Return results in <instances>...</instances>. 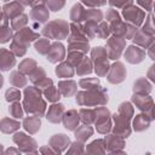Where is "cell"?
<instances>
[{"instance_id":"cell-1","label":"cell","mask_w":155,"mask_h":155,"mask_svg":"<svg viewBox=\"0 0 155 155\" xmlns=\"http://www.w3.org/2000/svg\"><path fill=\"white\" fill-rule=\"evenodd\" d=\"M24 109L27 113H33L36 116H41L46 109L45 102L41 99V92L39 87H27L24 91Z\"/></svg>"},{"instance_id":"cell-2","label":"cell","mask_w":155,"mask_h":155,"mask_svg":"<svg viewBox=\"0 0 155 155\" xmlns=\"http://www.w3.org/2000/svg\"><path fill=\"white\" fill-rule=\"evenodd\" d=\"M76 102L80 105H96L105 104L108 102V94L101 86L88 90V92H80L76 96Z\"/></svg>"},{"instance_id":"cell-3","label":"cell","mask_w":155,"mask_h":155,"mask_svg":"<svg viewBox=\"0 0 155 155\" xmlns=\"http://www.w3.org/2000/svg\"><path fill=\"white\" fill-rule=\"evenodd\" d=\"M68 24L63 21H59L58 23V28H57V21L50 23L48 25H46L44 28V34L48 38H52V39H64L67 35H68Z\"/></svg>"},{"instance_id":"cell-4","label":"cell","mask_w":155,"mask_h":155,"mask_svg":"<svg viewBox=\"0 0 155 155\" xmlns=\"http://www.w3.org/2000/svg\"><path fill=\"white\" fill-rule=\"evenodd\" d=\"M124 40L122 38H119V36H113L109 39L108 41V48L105 50L107 51V54L111 58V59H116L120 57L122 50H124Z\"/></svg>"},{"instance_id":"cell-5","label":"cell","mask_w":155,"mask_h":155,"mask_svg":"<svg viewBox=\"0 0 155 155\" xmlns=\"http://www.w3.org/2000/svg\"><path fill=\"white\" fill-rule=\"evenodd\" d=\"M124 16L128 22H132L136 25H139L144 19V12L134 6H127L124 8Z\"/></svg>"},{"instance_id":"cell-6","label":"cell","mask_w":155,"mask_h":155,"mask_svg":"<svg viewBox=\"0 0 155 155\" xmlns=\"http://www.w3.org/2000/svg\"><path fill=\"white\" fill-rule=\"evenodd\" d=\"M125 75H126V70H125L124 65L121 63H115L110 69L108 80L111 84H119L125 79Z\"/></svg>"},{"instance_id":"cell-7","label":"cell","mask_w":155,"mask_h":155,"mask_svg":"<svg viewBox=\"0 0 155 155\" xmlns=\"http://www.w3.org/2000/svg\"><path fill=\"white\" fill-rule=\"evenodd\" d=\"M64 57V47L61 44H53L51 45V48H48L47 52V59L52 63H56L58 61H62Z\"/></svg>"},{"instance_id":"cell-8","label":"cell","mask_w":155,"mask_h":155,"mask_svg":"<svg viewBox=\"0 0 155 155\" xmlns=\"http://www.w3.org/2000/svg\"><path fill=\"white\" fill-rule=\"evenodd\" d=\"M16 61L11 52L7 50H0V70H8L15 65Z\"/></svg>"},{"instance_id":"cell-9","label":"cell","mask_w":155,"mask_h":155,"mask_svg":"<svg viewBox=\"0 0 155 155\" xmlns=\"http://www.w3.org/2000/svg\"><path fill=\"white\" fill-rule=\"evenodd\" d=\"M143 56H144V51L136 46H130L125 52V57L130 63H139L143 59Z\"/></svg>"},{"instance_id":"cell-10","label":"cell","mask_w":155,"mask_h":155,"mask_svg":"<svg viewBox=\"0 0 155 155\" xmlns=\"http://www.w3.org/2000/svg\"><path fill=\"white\" fill-rule=\"evenodd\" d=\"M63 111H64V105L63 104H53L52 107H50L46 117L52 122H59L61 119H62Z\"/></svg>"},{"instance_id":"cell-11","label":"cell","mask_w":155,"mask_h":155,"mask_svg":"<svg viewBox=\"0 0 155 155\" xmlns=\"http://www.w3.org/2000/svg\"><path fill=\"white\" fill-rule=\"evenodd\" d=\"M22 11H23V5L19 4V2H16V1L10 2V4H7V5L4 6V15L7 18L8 17L10 18L17 17L19 13H22Z\"/></svg>"},{"instance_id":"cell-12","label":"cell","mask_w":155,"mask_h":155,"mask_svg":"<svg viewBox=\"0 0 155 155\" xmlns=\"http://www.w3.org/2000/svg\"><path fill=\"white\" fill-rule=\"evenodd\" d=\"M79 115L75 110H69L65 116L63 117V124H64V127L68 128V130H75V127H78V124H79Z\"/></svg>"},{"instance_id":"cell-13","label":"cell","mask_w":155,"mask_h":155,"mask_svg":"<svg viewBox=\"0 0 155 155\" xmlns=\"http://www.w3.org/2000/svg\"><path fill=\"white\" fill-rule=\"evenodd\" d=\"M75 86H76V84L74 82V81H61L59 84H58V90H59V92L63 94V96H65V97H69V96H71L73 93H75V91H76V88H75Z\"/></svg>"},{"instance_id":"cell-14","label":"cell","mask_w":155,"mask_h":155,"mask_svg":"<svg viewBox=\"0 0 155 155\" xmlns=\"http://www.w3.org/2000/svg\"><path fill=\"white\" fill-rule=\"evenodd\" d=\"M23 126L25 127L27 131H29V132H31V133L36 132V131L40 128V119H39V116L34 115V116L27 117V119L24 120V122H23Z\"/></svg>"},{"instance_id":"cell-15","label":"cell","mask_w":155,"mask_h":155,"mask_svg":"<svg viewBox=\"0 0 155 155\" xmlns=\"http://www.w3.org/2000/svg\"><path fill=\"white\" fill-rule=\"evenodd\" d=\"M138 94V93H137ZM139 97L142 98V102L139 101V99H137V98H134V97H132V101L134 102V104L137 105V108H139L140 110H144V111H147L148 109H151L153 108V99L149 97V96H140L139 94Z\"/></svg>"},{"instance_id":"cell-16","label":"cell","mask_w":155,"mask_h":155,"mask_svg":"<svg viewBox=\"0 0 155 155\" xmlns=\"http://www.w3.org/2000/svg\"><path fill=\"white\" fill-rule=\"evenodd\" d=\"M31 16L34 19L39 21V23H44L48 18V12L44 6H38V7H34V10L31 11Z\"/></svg>"},{"instance_id":"cell-17","label":"cell","mask_w":155,"mask_h":155,"mask_svg":"<svg viewBox=\"0 0 155 155\" xmlns=\"http://www.w3.org/2000/svg\"><path fill=\"white\" fill-rule=\"evenodd\" d=\"M150 121H151V119H147L145 115H137L134 119V130L142 131L144 128H148Z\"/></svg>"},{"instance_id":"cell-18","label":"cell","mask_w":155,"mask_h":155,"mask_svg":"<svg viewBox=\"0 0 155 155\" xmlns=\"http://www.w3.org/2000/svg\"><path fill=\"white\" fill-rule=\"evenodd\" d=\"M56 74L59 75V76H62V78H67V76L70 78V76L74 74V70H73V68L70 67V64H68V63H62L59 67H57Z\"/></svg>"},{"instance_id":"cell-19","label":"cell","mask_w":155,"mask_h":155,"mask_svg":"<svg viewBox=\"0 0 155 155\" xmlns=\"http://www.w3.org/2000/svg\"><path fill=\"white\" fill-rule=\"evenodd\" d=\"M70 16H71V19H73L74 22H76V21L80 22V21L84 18V16H85V10H84V7H82L80 4L74 5L73 8H71Z\"/></svg>"},{"instance_id":"cell-20","label":"cell","mask_w":155,"mask_h":155,"mask_svg":"<svg viewBox=\"0 0 155 155\" xmlns=\"http://www.w3.org/2000/svg\"><path fill=\"white\" fill-rule=\"evenodd\" d=\"M78 74L79 75H86V74H90L92 71V65H91V61L87 59V58H82V61L78 64Z\"/></svg>"},{"instance_id":"cell-21","label":"cell","mask_w":155,"mask_h":155,"mask_svg":"<svg viewBox=\"0 0 155 155\" xmlns=\"http://www.w3.org/2000/svg\"><path fill=\"white\" fill-rule=\"evenodd\" d=\"M44 94L46 96V98L50 101V102H57L61 97V92H59V90L58 88H56V87H53V86H50V87H47L45 91H44Z\"/></svg>"},{"instance_id":"cell-22","label":"cell","mask_w":155,"mask_h":155,"mask_svg":"<svg viewBox=\"0 0 155 155\" xmlns=\"http://www.w3.org/2000/svg\"><path fill=\"white\" fill-rule=\"evenodd\" d=\"M18 126H19L18 122H16V121H13V120H8V119H4V120H1V122H0V128H1L4 132H12V131L16 130Z\"/></svg>"},{"instance_id":"cell-23","label":"cell","mask_w":155,"mask_h":155,"mask_svg":"<svg viewBox=\"0 0 155 155\" xmlns=\"http://www.w3.org/2000/svg\"><path fill=\"white\" fill-rule=\"evenodd\" d=\"M10 81H11V84H12V85H15L16 87L24 86V85H25V82H27L25 78H24L21 73H18V71H13V73L11 74Z\"/></svg>"},{"instance_id":"cell-24","label":"cell","mask_w":155,"mask_h":155,"mask_svg":"<svg viewBox=\"0 0 155 155\" xmlns=\"http://www.w3.org/2000/svg\"><path fill=\"white\" fill-rule=\"evenodd\" d=\"M92 134V128L88 127V126H81L80 128H78L75 131V136L76 138H79L80 140H85L87 139L88 137H91Z\"/></svg>"},{"instance_id":"cell-25","label":"cell","mask_w":155,"mask_h":155,"mask_svg":"<svg viewBox=\"0 0 155 155\" xmlns=\"http://www.w3.org/2000/svg\"><path fill=\"white\" fill-rule=\"evenodd\" d=\"M35 48L39 53L41 54H46L48 52V48H50V42H48V39H40L39 41L35 42Z\"/></svg>"},{"instance_id":"cell-26","label":"cell","mask_w":155,"mask_h":155,"mask_svg":"<svg viewBox=\"0 0 155 155\" xmlns=\"http://www.w3.org/2000/svg\"><path fill=\"white\" fill-rule=\"evenodd\" d=\"M35 65H36V63H35V61H33V59H24L21 64H19V70H22V71H24V73H30V71H33V68H35Z\"/></svg>"},{"instance_id":"cell-27","label":"cell","mask_w":155,"mask_h":155,"mask_svg":"<svg viewBox=\"0 0 155 155\" xmlns=\"http://www.w3.org/2000/svg\"><path fill=\"white\" fill-rule=\"evenodd\" d=\"M110 33V28L107 23H101L99 25H97V31H96V35L102 38V39H105Z\"/></svg>"},{"instance_id":"cell-28","label":"cell","mask_w":155,"mask_h":155,"mask_svg":"<svg viewBox=\"0 0 155 155\" xmlns=\"http://www.w3.org/2000/svg\"><path fill=\"white\" fill-rule=\"evenodd\" d=\"M98 79H82L80 80V86L84 87V88H94V87H98Z\"/></svg>"},{"instance_id":"cell-29","label":"cell","mask_w":155,"mask_h":155,"mask_svg":"<svg viewBox=\"0 0 155 155\" xmlns=\"http://www.w3.org/2000/svg\"><path fill=\"white\" fill-rule=\"evenodd\" d=\"M6 101L7 102H13V101H18L21 98V92L17 88H10L6 91Z\"/></svg>"},{"instance_id":"cell-30","label":"cell","mask_w":155,"mask_h":155,"mask_svg":"<svg viewBox=\"0 0 155 155\" xmlns=\"http://www.w3.org/2000/svg\"><path fill=\"white\" fill-rule=\"evenodd\" d=\"M10 113L13 117H22L23 115V111H22V108L19 105V103H13L11 107H10Z\"/></svg>"},{"instance_id":"cell-31","label":"cell","mask_w":155,"mask_h":155,"mask_svg":"<svg viewBox=\"0 0 155 155\" xmlns=\"http://www.w3.org/2000/svg\"><path fill=\"white\" fill-rule=\"evenodd\" d=\"M47 5L52 11H59L64 6V0H47Z\"/></svg>"},{"instance_id":"cell-32","label":"cell","mask_w":155,"mask_h":155,"mask_svg":"<svg viewBox=\"0 0 155 155\" xmlns=\"http://www.w3.org/2000/svg\"><path fill=\"white\" fill-rule=\"evenodd\" d=\"M11 38V30L8 27L5 28H0V42H7Z\"/></svg>"},{"instance_id":"cell-33","label":"cell","mask_w":155,"mask_h":155,"mask_svg":"<svg viewBox=\"0 0 155 155\" xmlns=\"http://www.w3.org/2000/svg\"><path fill=\"white\" fill-rule=\"evenodd\" d=\"M107 19L109 22H111V23H115V22L120 21V17H119V15H117V12L115 10H109L107 12Z\"/></svg>"},{"instance_id":"cell-34","label":"cell","mask_w":155,"mask_h":155,"mask_svg":"<svg viewBox=\"0 0 155 155\" xmlns=\"http://www.w3.org/2000/svg\"><path fill=\"white\" fill-rule=\"evenodd\" d=\"M82 2L87 6H102L105 4V0H82Z\"/></svg>"},{"instance_id":"cell-35","label":"cell","mask_w":155,"mask_h":155,"mask_svg":"<svg viewBox=\"0 0 155 155\" xmlns=\"http://www.w3.org/2000/svg\"><path fill=\"white\" fill-rule=\"evenodd\" d=\"M138 4H140L147 11H151V4H153V0H137Z\"/></svg>"},{"instance_id":"cell-36","label":"cell","mask_w":155,"mask_h":155,"mask_svg":"<svg viewBox=\"0 0 155 155\" xmlns=\"http://www.w3.org/2000/svg\"><path fill=\"white\" fill-rule=\"evenodd\" d=\"M131 1H132V0H110L109 2H110V5H113V6L121 7V6L125 5V2H126V4H130Z\"/></svg>"},{"instance_id":"cell-37","label":"cell","mask_w":155,"mask_h":155,"mask_svg":"<svg viewBox=\"0 0 155 155\" xmlns=\"http://www.w3.org/2000/svg\"><path fill=\"white\" fill-rule=\"evenodd\" d=\"M145 22H147L149 25H151V15H149V17L145 19ZM145 29H147V25H144V27H143V31H144V33H147V30H145ZM149 30L153 33V27H150V29H149Z\"/></svg>"},{"instance_id":"cell-38","label":"cell","mask_w":155,"mask_h":155,"mask_svg":"<svg viewBox=\"0 0 155 155\" xmlns=\"http://www.w3.org/2000/svg\"><path fill=\"white\" fill-rule=\"evenodd\" d=\"M18 2L22 4V5H29L30 4V0H18Z\"/></svg>"},{"instance_id":"cell-39","label":"cell","mask_w":155,"mask_h":155,"mask_svg":"<svg viewBox=\"0 0 155 155\" xmlns=\"http://www.w3.org/2000/svg\"><path fill=\"white\" fill-rule=\"evenodd\" d=\"M2 82H4V79H2V76L0 75V87L2 86Z\"/></svg>"},{"instance_id":"cell-40","label":"cell","mask_w":155,"mask_h":155,"mask_svg":"<svg viewBox=\"0 0 155 155\" xmlns=\"http://www.w3.org/2000/svg\"><path fill=\"white\" fill-rule=\"evenodd\" d=\"M4 1H8V0H4Z\"/></svg>"},{"instance_id":"cell-41","label":"cell","mask_w":155,"mask_h":155,"mask_svg":"<svg viewBox=\"0 0 155 155\" xmlns=\"http://www.w3.org/2000/svg\"><path fill=\"white\" fill-rule=\"evenodd\" d=\"M0 15H1V12H0Z\"/></svg>"}]
</instances>
